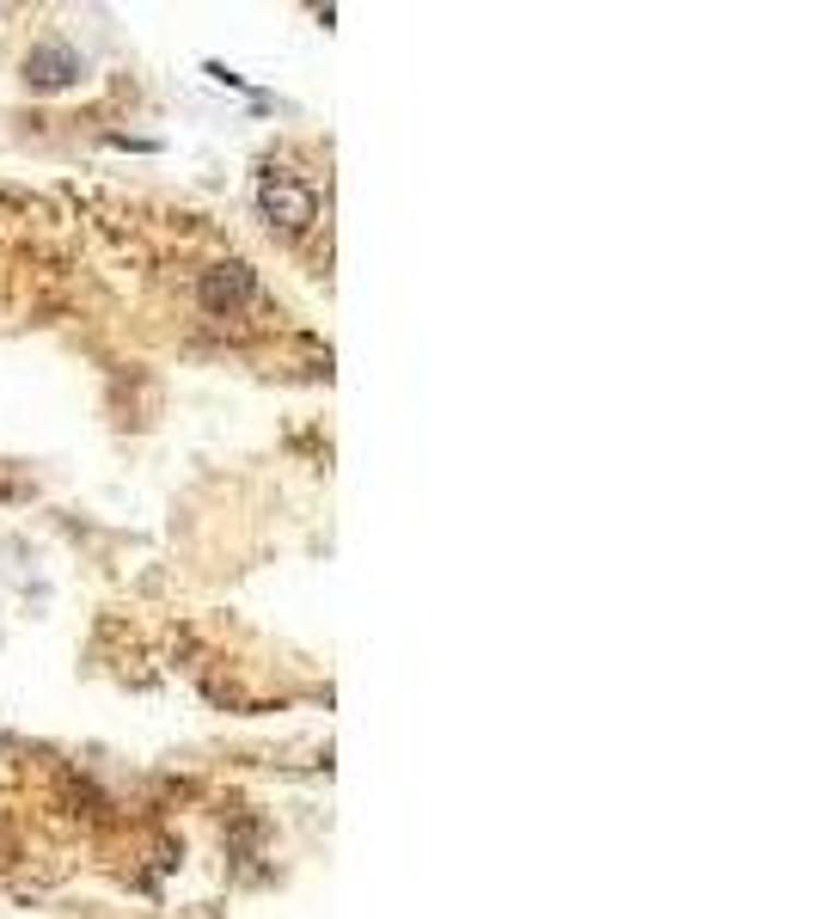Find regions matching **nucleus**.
<instances>
[{
    "mask_svg": "<svg viewBox=\"0 0 814 919\" xmlns=\"http://www.w3.org/2000/svg\"><path fill=\"white\" fill-rule=\"evenodd\" d=\"M263 215H276L282 227H307L312 221V190L294 185L288 172H263Z\"/></svg>",
    "mask_w": 814,
    "mask_h": 919,
    "instance_id": "1",
    "label": "nucleus"
}]
</instances>
